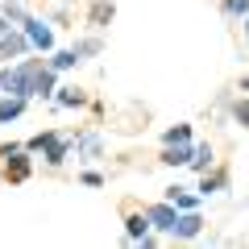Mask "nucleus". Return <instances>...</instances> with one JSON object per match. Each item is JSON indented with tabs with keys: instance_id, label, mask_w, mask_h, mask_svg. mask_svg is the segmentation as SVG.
<instances>
[{
	"instance_id": "7",
	"label": "nucleus",
	"mask_w": 249,
	"mask_h": 249,
	"mask_svg": "<svg viewBox=\"0 0 249 249\" xmlns=\"http://www.w3.org/2000/svg\"><path fill=\"white\" fill-rule=\"evenodd\" d=\"M29 46H34V42H29L25 34H0V62H4V58H17V54H25Z\"/></svg>"
},
{
	"instance_id": "10",
	"label": "nucleus",
	"mask_w": 249,
	"mask_h": 249,
	"mask_svg": "<svg viewBox=\"0 0 249 249\" xmlns=\"http://www.w3.org/2000/svg\"><path fill=\"white\" fill-rule=\"evenodd\" d=\"M170 204H175L178 212H196V208H199V196H191L187 187H170Z\"/></svg>"
},
{
	"instance_id": "21",
	"label": "nucleus",
	"mask_w": 249,
	"mask_h": 249,
	"mask_svg": "<svg viewBox=\"0 0 249 249\" xmlns=\"http://www.w3.org/2000/svg\"><path fill=\"white\" fill-rule=\"evenodd\" d=\"M83 183H88V187H104V175H96V170H83Z\"/></svg>"
},
{
	"instance_id": "1",
	"label": "nucleus",
	"mask_w": 249,
	"mask_h": 249,
	"mask_svg": "<svg viewBox=\"0 0 249 249\" xmlns=\"http://www.w3.org/2000/svg\"><path fill=\"white\" fill-rule=\"evenodd\" d=\"M37 71H42V62L37 58H25L17 62V67H9V71H0V83H4V91L9 96H34V83H37Z\"/></svg>"
},
{
	"instance_id": "22",
	"label": "nucleus",
	"mask_w": 249,
	"mask_h": 249,
	"mask_svg": "<svg viewBox=\"0 0 249 249\" xmlns=\"http://www.w3.org/2000/svg\"><path fill=\"white\" fill-rule=\"evenodd\" d=\"M13 150H21V145H17V142H4V145H0V158H9Z\"/></svg>"
},
{
	"instance_id": "9",
	"label": "nucleus",
	"mask_w": 249,
	"mask_h": 249,
	"mask_svg": "<svg viewBox=\"0 0 249 249\" xmlns=\"http://www.w3.org/2000/svg\"><path fill=\"white\" fill-rule=\"evenodd\" d=\"M191 154H196V145H191V142H178V145H166V150H162V162H166V166H187Z\"/></svg>"
},
{
	"instance_id": "24",
	"label": "nucleus",
	"mask_w": 249,
	"mask_h": 249,
	"mask_svg": "<svg viewBox=\"0 0 249 249\" xmlns=\"http://www.w3.org/2000/svg\"><path fill=\"white\" fill-rule=\"evenodd\" d=\"M0 91H4V83H0Z\"/></svg>"
},
{
	"instance_id": "8",
	"label": "nucleus",
	"mask_w": 249,
	"mask_h": 249,
	"mask_svg": "<svg viewBox=\"0 0 249 249\" xmlns=\"http://www.w3.org/2000/svg\"><path fill=\"white\" fill-rule=\"evenodd\" d=\"M199 232H204V216H199V212H183V216H178V224H175V237L191 241V237H199Z\"/></svg>"
},
{
	"instance_id": "11",
	"label": "nucleus",
	"mask_w": 249,
	"mask_h": 249,
	"mask_svg": "<svg viewBox=\"0 0 249 249\" xmlns=\"http://www.w3.org/2000/svg\"><path fill=\"white\" fill-rule=\"evenodd\" d=\"M21 112H25V96H4V100H0V121H4V124L17 121Z\"/></svg>"
},
{
	"instance_id": "6",
	"label": "nucleus",
	"mask_w": 249,
	"mask_h": 249,
	"mask_svg": "<svg viewBox=\"0 0 249 249\" xmlns=\"http://www.w3.org/2000/svg\"><path fill=\"white\" fill-rule=\"evenodd\" d=\"M150 216L145 212H129L124 216V232H129V241H142V245H150Z\"/></svg>"
},
{
	"instance_id": "12",
	"label": "nucleus",
	"mask_w": 249,
	"mask_h": 249,
	"mask_svg": "<svg viewBox=\"0 0 249 249\" xmlns=\"http://www.w3.org/2000/svg\"><path fill=\"white\" fill-rule=\"evenodd\" d=\"M54 104H62V108H79V104H88V96H83L79 88H58V91H54Z\"/></svg>"
},
{
	"instance_id": "5",
	"label": "nucleus",
	"mask_w": 249,
	"mask_h": 249,
	"mask_svg": "<svg viewBox=\"0 0 249 249\" xmlns=\"http://www.w3.org/2000/svg\"><path fill=\"white\" fill-rule=\"evenodd\" d=\"M21 25H25V37L34 42V50H54V34H50V25H46V21L25 17Z\"/></svg>"
},
{
	"instance_id": "15",
	"label": "nucleus",
	"mask_w": 249,
	"mask_h": 249,
	"mask_svg": "<svg viewBox=\"0 0 249 249\" xmlns=\"http://www.w3.org/2000/svg\"><path fill=\"white\" fill-rule=\"evenodd\" d=\"M224 183H229V175H224V170H216V175H208V170H204V183H199V196H212V191H220Z\"/></svg>"
},
{
	"instance_id": "17",
	"label": "nucleus",
	"mask_w": 249,
	"mask_h": 249,
	"mask_svg": "<svg viewBox=\"0 0 249 249\" xmlns=\"http://www.w3.org/2000/svg\"><path fill=\"white\" fill-rule=\"evenodd\" d=\"M104 21H112V0H96L91 4V25H104Z\"/></svg>"
},
{
	"instance_id": "18",
	"label": "nucleus",
	"mask_w": 249,
	"mask_h": 249,
	"mask_svg": "<svg viewBox=\"0 0 249 249\" xmlns=\"http://www.w3.org/2000/svg\"><path fill=\"white\" fill-rule=\"evenodd\" d=\"M162 142H166V145H178V142H191V124H175V129H166V133H162Z\"/></svg>"
},
{
	"instance_id": "4",
	"label": "nucleus",
	"mask_w": 249,
	"mask_h": 249,
	"mask_svg": "<svg viewBox=\"0 0 249 249\" xmlns=\"http://www.w3.org/2000/svg\"><path fill=\"white\" fill-rule=\"evenodd\" d=\"M145 216H150V224H154L158 232H170V237H175V224H178V208L170 204V199H166V204H154V208H145Z\"/></svg>"
},
{
	"instance_id": "16",
	"label": "nucleus",
	"mask_w": 249,
	"mask_h": 249,
	"mask_svg": "<svg viewBox=\"0 0 249 249\" xmlns=\"http://www.w3.org/2000/svg\"><path fill=\"white\" fill-rule=\"evenodd\" d=\"M75 62H79V50L71 46V50H58V54H54L50 67H54V71H67V67H75Z\"/></svg>"
},
{
	"instance_id": "23",
	"label": "nucleus",
	"mask_w": 249,
	"mask_h": 249,
	"mask_svg": "<svg viewBox=\"0 0 249 249\" xmlns=\"http://www.w3.org/2000/svg\"><path fill=\"white\" fill-rule=\"evenodd\" d=\"M245 37H249V17H245Z\"/></svg>"
},
{
	"instance_id": "20",
	"label": "nucleus",
	"mask_w": 249,
	"mask_h": 249,
	"mask_svg": "<svg viewBox=\"0 0 249 249\" xmlns=\"http://www.w3.org/2000/svg\"><path fill=\"white\" fill-rule=\"evenodd\" d=\"M232 116H237V121H241V124H249V100H241V104H237V108H232Z\"/></svg>"
},
{
	"instance_id": "13",
	"label": "nucleus",
	"mask_w": 249,
	"mask_h": 249,
	"mask_svg": "<svg viewBox=\"0 0 249 249\" xmlns=\"http://www.w3.org/2000/svg\"><path fill=\"white\" fill-rule=\"evenodd\" d=\"M54 67H42V71H37V83H34V96H54Z\"/></svg>"
},
{
	"instance_id": "3",
	"label": "nucleus",
	"mask_w": 249,
	"mask_h": 249,
	"mask_svg": "<svg viewBox=\"0 0 249 249\" xmlns=\"http://www.w3.org/2000/svg\"><path fill=\"white\" fill-rule=\"evenodd\" d=\"M0 162H4V178H9V183H25L29 178V145L13 150L9 158H0Z\"/></svg>"
},
{
	"instance_id": "14",
	"label": "nucleus",
	"mask_w": 249,
	"mask_h": 249,
	"mask_svg": "<svg viewBox=\"0 0 249 249\" xmlns=\"http://www.w3.org/2000/svg\"><path fill=\"white\" fill-rule=\"evenodd\" d=\"M187 166L204 175V170L212 166V145H208V142H204V145H196V154H191V162H187Z\"/></svg>"
},
{
	"instance_id": "19",
	"label": "nucleus",
	"mask_w": 249,
	"mask_h": 249,
	"mask_svg": "<svg viewBox=\"0 0 249 249\" xmlns=\"http://www.w3.org/2000/svg\"><path fill=\"white\" fill-rule=\"evenodd\" d=\"M224 13L229 17H249V0H224Z\"/></svg>"
},
{
	"instance_id": "2",
	"label": "nucleus",
	"mask_w": 249,
	"mask_h": 249,
	"mask_svg": "<svg viewBox=\"0 0 249 249\" xmlns=\"http://www.w3.org/2000/svg\"><path fill=\"white\" fill-rule=\"evenodd\" d=\"M25 145H29V154H42L50 166H62V162H67V154H71V137L50 133V129H46V133H37V137H29Z\"/></svg>"
}]
</instances>
